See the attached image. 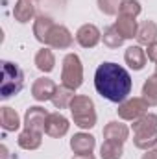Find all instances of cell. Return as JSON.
I'll use <instances>...</instances> for the list:
<instances>
[{
	"label": "cell",
	"instance_id": "9c48e42d",
	"mask_svg": "<svg viewBox=\"0 0 157 159\" xmlns=\"http://www.w3.org/2000/svg\"><path fill=\"white\" fill-rule=\"evenodd\" d=\"M76 41H78L79 46H83V48H94L102 41V32L94 24H83V26H79V30L76 32Z\"/></svg>",
	"mask_w": 157,
	"mask_h": 159
},
{
	"label": "cell",
	"instance_id": "4dcf8cb0",
	"mask_svg": "<svg viewBox=\"0 0 157 159\" xmlns=\"http://www.w3.org/2000/svg\"><path fill=\"white\" fill-rule=\"evenodd\" d=\"M72 159H94V156L92 154H74Z\"/></svg>",
	"mask_w": 157,
	"mask_h": 159
},
{
	"label": "cell",
	"instance_id": "9a60e30c",
	"mask_svg": "<svg viewBox=\"0 0 157 159\" xmlns=\"http://www.w3.org/2000/svg\"><path fill=\"white\" fill-rule=\"evenodd\" d=\"M54 26H56V22L52 20V17L39 15L35 19V22H34V35H35V39L39 43H43V44H46L48 43V35H50Z\"/></svg>",
	"mask_w": 157,
	"mask_h": 159
},
{
	"label": "cell",
	"instance_id": "d4e9b609",
	"mask_svg": "<svg viewBox=\"0 0 157 159\" xmlns=\"http://www.w3.org/2000/svg\"><path fill=\"white\" fill-rule=\"evenodd\" d=\"M102 41H104V44H105L107 48H118V46H122V44H124V41H126V39L118 34V30L115 28V24H113V26H109V28H105V30H104Z\"/></svg>",
	"mask_w": 157,
	"mask_h": 159
},
{
	"label": "cell",
	"instance_id": "44dd1931",
	"mask_svg": "<svg viewBox=\"0 0 157 159\" xmlns=\"http://www.w3.org/2000/svg\"><path fill=\"white\" fill-rule=\"evenodd\" d=\"M35 67H37V70L41 72H44V74H48V72H52L54 70V67H56V56H54V52L50 50V48H41L37 50V54H35Z\"/></svg>",
	"mask_w": 157,
	"mask_h": 159
},
{
	"label": "cell",
	"instance_id": "603a6c76",
	"mask_svg": "<svg viewBox=\"0 0 157 159\" xmlns=\"http://www.w3.org/2000/svg\"><path fill=\"white\" fill-rule=\"evenodd\" d=\"M124 154V146L122 143L115 141H104V144L100 146V157L102 159H120Z\"/></svg>",
	"mask_w": 157,
	"mask_h": 159
},
{
	"label": "cell",
	"instance_id": "3957f363",
	"mask_svg": "<svg viewBox=\"0 0 157 159\" xmlns=\"http://www.w3.org/2000/svg\"><path fill=\"white\" fill-rule=\"evenodd\" d=\"M24 87V72L17 63L2 61V80H0V96L4 100L17 96Z\"/></svg>",
	"mask_w": 157,
	"mask_h": 159
},
{
	"label": "cell",
	"instance_id": "5bb4252c",
	"mask_svg": "<svg viewBox=\"0 0 157 159\" xmlns=\"http://www.w3.org/2000/svg\"><path fill=\"white\" fill-rule=\"evenodd\" d=\"M131 128H133V135L155 133L157 131V115L155 113H146V115H142L141 119L133 120Z\"/></svg>",
	"mask_w": 157,
	"mask_h": 159
},
{
	"label": "cell",
	"instance_id": "1f68e13d",
	"mask_svg": "<svg viewBox=\"0 0 157 159\" xmlns=\"http://www.w3.org/2000/svg\"><path fill=\"white\" fill-rule=\"evenodd\" d=\"M155 72H157V63H155Z\"/></svg>",
	"mask_w": 157,
	"mask_h": 159
},
{
	"label": "cell",
	"instance_id": "ba28073f",
	"mask_svg": "<svg viewBox=\"0 0 157 159\" xmlns=\"http://www.w3.org/2000/svg\"><path fill=\"white\" fill-rule=\"evenodd\" d=\"M69 128H70L69 119L57 111V113H50V117L46 120L44 133H46L48 137H52V139H61L63 135L69 133Z\"/></svg>",
	"mask_w": 157,
	"mask_h": 159
},
{
	"label": "cell",
	"instance_id": "cb8c5ba5",
	"mask_svg": "<svg viewBox=\"0 0 157 159\" xmlns=\"http://www.w3.org/2000/svg\"><path fill=\"white\" fill-rule=\"evenodd\" d=\"M142 98L150 106H157V72L152 74L150 78H146L142 85Z\"/></svg>",
	"mask_w": 157,
	"mask_h": 159
},
{
	"label": "cell",
	"instance_id": "836d02e7",
	"mask_svg": "<svg viewBox=\"0 0 157 159\" xmlns=\"http://www.w3.org/2000/svg\"><path fill=\"white\" fill-rule=\"evenodd\" d=\"M155 150H157V146H155Z\"/></svg>",
	"mask_w": 157,
	"mask_h": 159
},
{
	"label": "cell",
	"instance_id": "83f0119b",
	"mask_svg": "<svg viewBox=\"0 0 157 159\" xmlns=\"http://www.w3.org/2000/svg\"><path fill=\"white\" fill-rule=\"evenodd\" d=\"M124 4V0H96V6L100 9V13L104 15H117L120 11V6Z\"/></svg>",
	"mask_w": 157,
	"mask_h": 159
},
{
	"label": "cell",
	"instance_id": "ffe728a7",
	"mask_svg": "<svg viewBox=\"0 0 157 159\" xmlns=\"http://www.w3.org/2000/svg\"><path fill=\"white\" fill-rule=\"evenodd\" d=\"M17 144L22 150H37L43 144V133H37V131H32V129L24 128L17 137Z\"/></svg>",
	"mask_w": 157,
	"mask_h": 159
},
{
	"label": "cell",
	"instance_id": "5b68a950",
	"mask_svg": "<svg viewBox=\"0 0 157 159\" xmlns=\"http://www.w3.org/2000/svg\"><path fill=\"white\" fill-rule=\"evenodd\" d=\"M148 107H150V104L142 96H133V98H126L124 102L118 104L117 113L122 120L133 122V120L141 119L142 115H146L148 113Z\"/></svg>",
	"mask_w": 157,
	"mask_h": 159
},
{
	"label": "cell",
	"instance_id": "e0dca14e",
	"mask_svg": "<svg viewBox=\"0 0 157 159\" xmlns=\"http://www.w3.org/2000/svg\"><path fill=\"white\" fill-rule=\"evenodd\" d=\"M115 28L118 30V34L124 39H133L137 37L139 32V22L133 17H126V15H118V19L115 20Z\"/></svg>",
	"mask_w": 157,
	"mask_h": 159
},
{
	"label": "cell",
	"instance_id": "4316f807",
	"mask_svg": "<svg viewBox=\"0 0 157 159\" xmlns=\"http://www.w3.org/2000/svg\"><path fill=\"white\" fill-rule=\"evenodd\" d=\"M141 11H142V6H141L139 0H124V4L120 6L118 15H126V17L137 19V17L141 15Z\"/></svg>",
	"mask_w": 157,
	"mask_h": 159
},
{
	"label": "cell",
	"instance_id": "8992f818",
	"mask_svg": "<svg viewBox=\"0 0 157 159\" xmlns=\"http://www.w3.org/2000/svg\"><path fill=\"white\" fill-rule=\"evenodd\" d=\"M50 117V113L41 107V106H32L26 109L24 113V128L26 129H32V131H37V133H44V128H46V120Z\"/></svg>",
	"mask_w": 157,
	"mask_h": 159
},
{
	"label": "cell",
	"instance_id": "7402d4cb",
	"mask_svg": "<svg viewBox=\"0 0 157 159\" xmlns=\"http://www.w3.org/2000/svg\"><path fill=\"white\" fill-rule=\"evenodd\" d=\"M74 96H76L74 94V89H70L67 85H57V89H56V93L52 96V104L57 109H65V107L70 106V102H72Z\"/></svg>",
	"mask_w": 157,
	"mask_h": 159
},
{
	"label": "cell",
	"instance_id": "30bf717a",
	"mask_svg": "<svg viewBox=\"0 0 157 159\" xmlns=\"http://www.w3.org/2000/svg\"><path fill=\"white\" fill-rule=\"evenodd\" d=\"M56 89H57V85H56L54 80L43 76V78H37L34 81V85H32V96L37 102H46V100H52Z\"/></svg>",
	"mask_w": 157,
	"mask_h": 159
},
{
	"label": "cell",
	"instance_id": "484cf974",
	"mask_svg": "<svg viewBox=\"0 0 157 159\" xmlns=\"http://www.w3.org/2000/svg\"><path fill=\"white\" fill-rule=\"evenodd\" d=\"M133 144L139 148V150H152L157 146V131L155 133H148V135H133Z\"/></svg>",
	"mask_w": 157,
	"mask_h": 159
},
{
	"label": "cell",
	"instance_id": "d6a6232c",
	"mask_svg": "<svg viewBox=\"0 0 157 159\" xmlns=\"http://www.w3.org/2000/svg\"><path fill=\"white\" fill-rule=\"evenodd\" d=\"M32 2H35V0H32Z\"/></svg>",
	"mask_w": 157,
	"mask_h": 159
},
{
	"label": "cell",
	"instance_id": "8fae6325",
	"mask_svg": "<svg viewBox=\"0 0 157 159\" xmlns=\"http://www.w3.org/2000/svg\"><path fill=\"white\" fill-rule=\"evenodd\" d=\"M146 59H148L146 50L141 44H133L124 52V61L131 70H142L146 67Z\"/></svg>",
	"mask_w": 157,
	"mask_h": 159
},
{
	"label": "cell",
	"instance_id": "7c38bea8",
	"mask_svg": "<svg viewBox=\"0 0 157 159\" xmlns=\"http://www.w3.org/2000/svg\"><path fill=\"white\" fill-rule=\"evenodd\" d=\"M94 146H96V139L91 133H85V131L74 133L72 139H70V150L74 154H92Z\"/></svg>",
	"mask_w": 157,
	"mask_h": 159
},
{
	"label": "cell",
	"instance_id": "4fadbf2b",
	"mask_svg": "<svg viewBox=\"0 0 157 159\" xmlns=\"http://www.w3.org/2000/svg\"><path fill=\"white\" fill-rule=\"evenodd\" d=\"M104 137L105 141H115V143H126L129 139V128L118 120H111L104 128Z\"/></svg>",
	"mask_w": 157,
	"mask_h": 159
},
{
	"label": "cell",
	"instance_id": "f1b7e54d",
	"mask_svg": "<svg viewBox=\"0 0 157 159\" xmlns=\"http://www.w3.org/2000/svg\"><path fill=\"white\" fill-rule=\"evenodd\" d=\"M146 56H148L150 61L157 63V41L155 43H152V44H148V48H146Z\"/></svg>",
	"mask_w": 157,
	"mask_h": 159
},
{
	"label": "cell",
	"instance_id": "d6986e66",
	"mask_svg": "<svg viewBox=\"0 0 157 159\" xmlns=\"http://www.w3.org/2000/svg\"><path fill=\"white\" fill-rule=\"evenodd\" d=\"M35 15V6L32 0H17L15 2V7H13V17L17 22L20 24H26L34 19Z\"/></svg>",
	"mask_w": 157,
	"mask_h": 159
},
{
	"label": "cell",
	"instance_id": "277c9868",
	"mask_svg": "<svg viewBox=\"0 0 157 159\" xmlns=\"http://www.w3.org/2000/svg\"><path fill=\"white\" fill-rule=\"evenodd\" d=\"M61 81L70 89H79L83 83V65L78 54H67L61 65Z\"/></svg>",
	"mask_w": 157,
	"mask_h": 159
},
{
	"label": "cell",
	"instance_id": "ac0fdd59",
	"mask_svg": "<svg viewBox=\"0 0 157 159\" xmlns=\"http://www.w3.org/2000/svg\"><path fill=\"white\" fill-rule=\"evenodd\" d=\"M0 126H2L4 131H17L20 128L19 113L9 106H2L0 107Z\"/></svg>",
	"mask_w": 157,
	"mask_h": 159
},
{
	"label": "cell",
	"instance_id": "f546056e",
	"mask_svg": "<svg viewBox=\"0 0 157 159\" xmlns=\"http://www.w3.org/2000/svg\"><path fill=\"white\" fill-rule=\"evenodd\" d=\"M142 159H157V150L155 148H152V150H148L144 156H142Z\"/></svg>",
	"mask_w": 157,
	"mask_h": 159
},
{
	"label": "cell",
	"instance_id": "6da1fadb",
	"mask_svg": "<svg viewBox=\"0 0 157 159\" xmlns=\"http://www.w3.org/2000/svg\"><path fill=\"white\" fill-rule=\"evenodd\" d=\"M94 87L102 98L120 104L129 96L133 80L122 65L113 61H104L98 65L94 72Z\"/></svg>",
	"mask_w": 157,
	"mask_h": 159
},
{
	"label": "cell",
	"instance_id": "2e32d148",
	"mask_svg": "<svg viewBox=\"0 0 157 159\" xmlns=\"http://www.w3.org/2000/svg\"><path fill=\"white\" fill-rule=\"evenodd\" d=\"M137 43L142 46H148L157 41V22L155 20H142L139 24V32H137Z\"/></svg>",
	"mask_w": 157,
	"mask_h": 159
},
{
	"label": "cell",
	"instance_id": "7a4b0ae2",
	"mask_svg": "<svg viewBox=\"0 0 157 159\" xmlns=\"http://www.w3.org/2000/svg\"><path fill=\"white\" fill-rule=\"evenodd\" d=\"M70 117L79 129H91L96 126V109L92 98L87 94H76L69 106Z\"/></svg>",
	"mask_w": 157,
	"mask_h": 159
},
{
	"label": "cell",
	"instance_id": "52a82bcc",
	"mask_svg": "<svg viewBox=\"0 0 157 159\" xmlns=\"http://www.w3.org/2000/svg\"><path fill=\"white\" fill-rule=\"evenodd\" d=\"M72 43H74V37H72L70 30L67 26H63V24H56L52 28L50 35H48L46 44L50 48H56V50H67V48L72 46Z\"/></svg>",
	"mask_w": 157,
	"mask_h": 159
}]
</instances>
